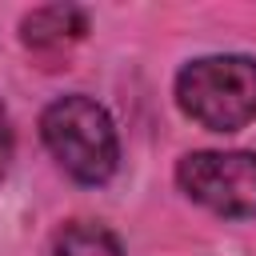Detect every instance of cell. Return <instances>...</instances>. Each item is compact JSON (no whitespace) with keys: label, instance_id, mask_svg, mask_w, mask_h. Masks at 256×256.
Listing matches in <instances>:
<instances>
[{"label":"cell","instance_id":"1","mask_svg":"<svg viewBox=\"0 0 256 256\" xmlns=\"http://www.w3.org/2000/svg\"><path fill=\"white\" fill-rule=\"evenodd\" d=\"M40 136L52 160L80 184H104L116 172L120 144L112 116L88 96H60L40 116Z\"/></svg>","mask_w":256,"mask_h":256},{"label":"cell","instance_id":"2","mask_svg":"<svg viewBox=\"0 0 256 256\" xmlns=\"http://www.w3.org/2000/svg\"><path fill=\"white\" fill-rule=\"evenodd\" d=\"M176 104L208 132H236L256 116V60L200 56L176 76Z\"/></svg>","mask_w":256,"mask_h":256},{"label":"cell","instance_id":"3","mask_svg":"<svg viewBox=\"0 0 256 256\" xmlns=\"http://www.w3.org/2000/svg\"><path fill=\"white\" fill-rule=\"evenodd\" d=\"M176 180L216 216H256V152H192L176 164Z\"/></svg>","mask_w":256,"mask_h":256},{"label":"cell","instance_id":"4","mask_svg":"<svg viewBox=\"0 0 256 256\" xmlns=\"http://www.w3.org/2000/svg\"><path fill=\"white\" fill-rule=\"evenodd\" d=\"M20 32H24V44L32 52L56 56V52H64L68 44H76L88 32V16L80 8H72V4H52V8L28 12L24 24H20Z\"/></svg>","mask_w":256,"mask_h":256},{"label":"cell","instance_id":"5","mask_svg":"<svg viewBox=\"0 0 256 256\" xmlns=\"http://www.w3.org/2000/svg\"><path fill=\"white\" fill-rule=\"evenodd\" d=\"M48 256H124L120 240L104 228V224H88V220H72L52 236Z\"/></svg>","mask_w":256,"mask_h":256},{"label":"cell","instance_id":"6","mask_svg":"<svg viewBox=\"0 0 256 256\" xmlns=\"http://www.w3.org/2000/svg\"><path fill=\"white\" fill-rule=\"evenodd\" d=\"M12 120H8V112H4V104H0V176L8 172V164H12Z\"/></svg>","mask_w":256,"mask_h":256}]
</instances>
